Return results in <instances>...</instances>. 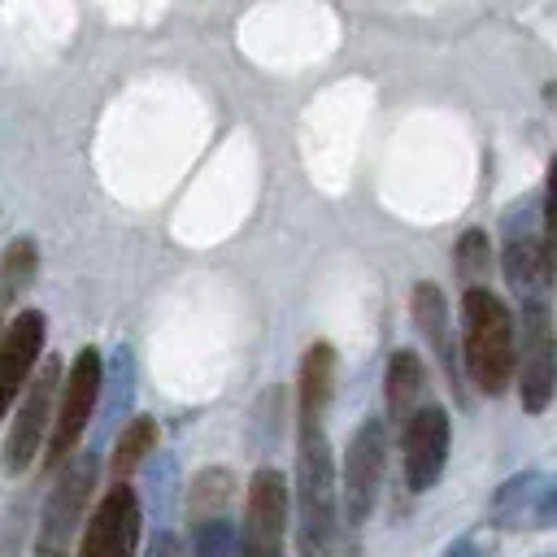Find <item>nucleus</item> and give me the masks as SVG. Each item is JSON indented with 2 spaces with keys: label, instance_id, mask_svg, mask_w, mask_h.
<instances>
[{
  "label": "nucleus",
  "instance_id": "obj_17",
  "mask_svg": "<svg viewBox=\"0 0 557 557\" xmlns=\"http://www.w3.org/2000/svg\"><path fill=\"white\" fill-rule=\"evenodd\" d=\"M335 387V348L331 344H309L300 357V413L296 418H322L331 405Z\"/></svg>",
  "mask_w": 557,
  "mask_h": 557
},
{
  "label": "nucleus",
  "instance_id": "obj_1",
  "mask_svg": "<svg viewBox=\"0 0 557 557\" xmlns=\"http://www.w3.org/2000/svg\"><path fill=\"white\" fill-rule=\"evenodd\" d=\"M296 553L300 557H348L344 513H339V474L322 418H296Z\"/></svg>",
  "mask_w": 557,
  "mask_h": 557
},
{
  "label": "nucleus",
  "instance_id": "obj_11",
  "mask_svg": "<svg viewBox=\"0 0 557 557\" xmlns=\"http://www.w3.org/2000/svg\"><path fill=\"white\" fill-rule=\"evenodd\" d=\"M448 413L440 405L418 409L405 426H400V461H405V483L409 492H431L444 474L448 461Z\"/></svg>",
  "mask_w": 557,
  "mask_h": 557
},
{
  "label": "nucleus",
  "instance_id": "obj_27",
  "mask_svg": "<svg viewBox=\"0 0 557 557\" xmlns=\"http://www.w3.org/2000/svg\"><path fill=\"white\" fill-rule=\"evenodd\" d=\"M444 557H470V548H466V544H457V548H448Z\"/></svg>",
  "mask_w": 557,
  "mask_h": 557
},
{
  "label": "nucleus",
  "instance_id": "obj_8",
  "mask_svg": "<svg viewBox=\"0 0 557 557\" xmlns=\"http://www.w3.org/2000/svg\"><path fill=\"white\" fill-rule=\"evenodd\" d=\"M383 470H387V418L374 413L352 431L344 466H339V513L348 531H357L379 505Z\"/></svg>",
  "mask_w": 557,
  "mask_h": 557
},
{
  "label": "nucleus",
  "instance_id": "obj_15",
  "mask_svg": "<svg viewBox=\"0 0 557 557\" xmlns=\"http://www.w3.org/2000/svg\"><path fill=\"white\" fill-rule=\"evenodd\" d=\"M383 396H387V422L392 426H405L418 409L435 405L431 400V383H426V366H422L418 352H409V348L392 352L387 379H383Z\"/></svg>",
  "mask_w": 557,
  "mask_h": 557
},
{
  "label": "nucleus",
  "instance_id": "obj_28",
  "mask_svg": "<svg viewBox=\"0 0 557 557\" xmlns=\"http://www.w3.org/2000/svg\"><path fill=\"white\" fill-rule=\"evenodd\" d=\"M0 335H4V326H0Z\"/></svg>",
  "mask_w": 557,
  "mask_h": 557
},
{
  "label": "nucleus",
  "instance_id": "obj_7",
  "mask_svg": "<svg viewBox=\"0 0 557 557\" xmlns=\"http://www.w3.org/2000/svg\"><path fill=\"white\" fill-rule=\"evenodd\" d=\"M518 400L527 413H544L557 396V322L553 305L518 309Z\"/></svg>",
  "mask_w": 557,
  "mask_h": 557
},
{
  "label": "nucleus",
  "instance_id": "obj_12",
  "mask_svg": "<svg viewBox=\"0 0 557 557\" xmlns=\"http://www.w3.org/2000/svg\"><path fill=\"white\" fill-rule=\"evenodd\" d=\"M44 335H48V322L39 309H22L9 318V326L0 335V418L26 392L35 361H44Z\"/></svg>",
  "mask_w": 557,
  "mask_h": 557
},
{
  "label": "nucleus",
  "instance_id": "obj_9",
  "mask_svg": "<svg viewBox=\"0 0 557 557\" xmlns=\"http://www.w3.org/2000/svg\"><path fill=\"white\" fill-rule=\"evenodd\" d=\"M292 487L274 466H257L244 496V527H239V557H283Z\"/></svg>",
  "mask_w": 557,
  "mask_h": 557
},
{
  "label": "nucleus",
  "instance_id": "obj_26",
  "mask_svg": "<svg viewBox=\"0 0 557 557\" xmlns=\"http://www.w3.org/2000/svg\"><path fill=\"white\" fill-rule=\"evenodd\" d=\"M144 557H191V553H187V540H183V535L157 531V535L148 540V553H144Z\"/></svg>",
  "mask_w": 557,
  "mask_h": 557
},
{
  "label": "nucleus",
  "instance_id": "obj_22",
  "mask_svg": "<svg viewBox=\"0 0 557 557\" xmlns=\"http://www.w3.org/2000/svg\"><path fill=\"white\" fill-rule=\"evenodd\" d=\"M191 557H239V531L231 518H209L191 527Z\"/></svg>",
  "mask_w": 557,
  "mask_h": 557
},
{
  "label": "nucleus",
  "instance_id": "obj_18",
  "mask_svg": "<svg viewBox=\"0 0 557 557\" xmlns=\"http://www.w3.org/2000/svg\"><path fill=\"white\" fill-rule=\"evenodd\" d=\"M152 448H157V422H152L148 413L131 418V422L122 426V435H117L113 453H109V470H113V483H126V474H135L139 466H148Z\"/></svg>",
  "mask_w": 557,
  "mask_h": 557
},
{
  "label": "nucleus",
  "instance_id": "obj_13",
  "mask_svg": "<svg viewBox=\"0 0 557 557\" xmlns=\"http://www.w3.org/2000/svg\"><path fill=\"white\" fill-rule=\"evenodd\" d=\"M492 522L505 531L553 527L557 522V474L522 470V474L505 479L492 496Z\"/></svg>",
  "mask_w": 557,
  "mask_h": 557
},
{
  "label": "nucleus",
  "instance_id": "obj_4",
  "mask_svg": "<svg viewBox=\"0 0 557 557\" xmlns=\"http://www.w3.org/2000/svg\"><path fill=\"white\" fill-rule=\"evenodd\" d=\"M100 383H104V357H100V348H83L70 361V374L61 379V392H57V413H52V435H48V448H44V470H57L78 453V440L91 426L96 405H100Z\"/></svg>",
  "mask_w": 557,
  "mask_h": 557
},
{
  "label": "nucleus",
  "instance_id": "obj_6",
  "mask_svg": "<svg viewBox=\"0 0 557 557\" xmlns=\"http://www.w3.org/2000/svg\"><path fill=\"white\" fill-rule=\"evenodd\" d=\"M96 470H100L96 453H74L61 466V474H57V483H52L44 509H39L30 557H70V544H74V535L83 527V513H87V500L96 492Z\"/></svg>",
  "mask_w": 557,
  "mask_h": 557
},
{
  "label": "nucleus",
  "instance_id": "obj_16",
  "mask_svg": "<svg viewBox=\"0 0 557 557\" xmlns=\"http://www.w3.org/2000/svg\"><path fill=\"white\" fill-rule=\"evenodd\" d=\"M131 387H135V361L126 348H113V357L104 361V383H100V418H96V431L100 440L109 431H117V422L126 418L131 409Z\"/></svg>",
  "mask_w": 557,
  "mask_h": 557
},
{
  "label": "nucleus",
  "instance_id": "obj_2",
  "mask_svg": "<svg viewBox=\"0 0 557 557\" xmlns=\"http://www.w3.org/2000/svg\"><path fill=\"white\" fill-rule=\"evenodd\" d=\"M461 366L470 383L500 396L518 370V326L500 296L487 287L461 292Z\"/></svg>",
  "mask_w": 557,
  "mask_h": 557
},
{
  "label": "nucleus",
  "instance_id": "obj_21",
  "mask_svg": "<svg viewBox=\"0 0 557 557\" xmlns=\"http://www.w3.org/2000/svg\"><path fill=\"white\" fill-rule=\"evenodd\" d=\"M487 265H492L487 235H483V231H466V235L457 239V248H453V270H457V278H461V287H466V292L483 287Z\"/></svg>",
  "mask_w": 557,
  "mask_h": 557
},
{
  "label": "nucleus",
  "instance_id": "obj_23",
  "mask_svg": "<svg viewBox=\"0 0 557 557\" xmlns=\"http://www.w3.org/2000/svg\"><path fill=\"white\" fill-rule=\"evenodd\" d=\"M174 483H178V466L170 457H148V487L139 492V505H148L157 518H170Z\"/></svg>",
  "mask_w": 557,
  "mask_h": 557
},
{
  "label": "nucleus",
  "instance_id": "obj_20",
  "mask_svg": "<svg viewBox=\"0 0 557 557\" xmlns=\"http://www.w3.org/2000/svg\"><path fill=\"white\" fill-rule=\"evenodd\" d=\"M35 274H39V248H35V239L22 235L0 257V313H9V305L35 283Z\"/></svg>",
  "mask_w": 557,
  "mask_h": 557
},
{
  "label": "nucleus",
  "instance_id": "obj_29",
  "mask_svg": "<svg viewBox=\"0 0 557 557\" xmlns=\"http://www.w3.org/2000/svg\"><path fill=\"white\" fill-rule=\"evenodd\" d=\"M548 557H553V553H548Z\"/></svg>",
  "mask_w": 557,
  "mask_h": 557
},
{
  "label": "nucleus",
  "instance_id": "obj_14",
  "mask_svg": "<svg viewBox=\"0 0 557 557\" xmlns=\"http://www.w3.org/2000/svg\"><path fill=\"white\" fill-rule=\"evenodd\" d=\"M409 309H413L418 335L426 339V348L435 352V361L444 366L448 383H453L457 396H461V383H457V379H461V357H457V344H453V331H448V300H444L440 283L422 278V283L413 287V296H409Z\"/></svg>",
  "mask_w": 557,
  "mask_h": 557
},
{
  "label": "nucleus",
  "instance_id": "obj_19",
  "mask_svg": "<svg viewBox=\"0 0 557 557\" xmlns=\"http://www.w3.org/2000/svg\"><path fill=\"white\" fill-rule=\"evenodd\" d=\"M231 496H235L231 470H222V466L200 470V474L191 479V487H187V518H191V527H196V522H209V518H226Z\"/></svg>",
  "mask_w": 557,
  "mask_h": 557
},
{
  "label": "nucleus",
  "instance_id": "obj_10",
  "mask_svg": "<svg viewBox=\"0 0 557 557\" xmlns=\"http://www.w3.org/2000/svg\"><path fill=\"white\" fill-rule=\"evenodd\" d=\"M139 535H144L139 492L131 483H109V492L100 496V505L83 527L78 557H135Z\"/></svg>",
  "mask_w": 557,
  "mask_h": 557
},
{
  "label": "nucleus",
  "instance_id": "obj_3",
  "mask_svg": "<svg viewBox=\"0 0 557 557\" xmlns=\"http://www.w3.org/2000/svg\"><path fill=\"white\" fill-rule=\"evenodd\" d=\"M500 270L518 305H553V278L557 261L544 244L540 213L531 205H513L505 213V244H500Z\"/></svg>",
  "mask_w": 557,
  "mask_h": 557
},
{
  "label": "nucleus",
  "instance_id": "obj_25",
  "mask_svg": "<svg viewBox=\"0 0 557 557\" xmlns=\"http://www.w3.org/2000/svg\"><path fill=\"white\" fill-rule=\"evenodd\" d=\"M22 531H26V500H17V505H13V513L4 518V540H0V557H13V553H17V540H22Z\"/></svg>",
  "mask_w": 557,
  "mask_h": 557
},
{
  "label": "nucleus",
  "instance_id": "obj_5",
  "mask_svg": "<svg viewBox=\"0 0 557 557\" xmlns=\"http://www.w3.org/2000/svg\"><path fill=\"white\" fill-rule=\"evenodd\" d=\"M61 379H65L61 357H44L39 370L30 374L26 392L17 396V413H13V426H9V440H4V453H0L4 474H26L35 466V457L48 448Z\"/></svg>",
  "mask_w": 557,
  "mask_h": 557
},
{
  "label": "nucleus",
  "instance_id": "obj_24",
  "mask_svg": "<svg viewBox=\"0 0 557 557\" xmlns=\"http://www.w3.org/2000/svg\"><path fill=\"white\" fill-rule=\"evenodd\" d=\"M540 226H544V244L557 261V157L548 161V178H544V200H540Z\"/></svg>",
  "mask_w": 557,
  "mask_h": 557
}]
</instances>
